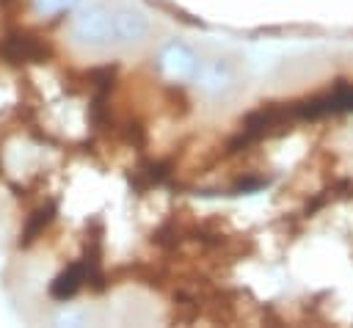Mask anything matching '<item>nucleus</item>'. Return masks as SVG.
<instances>
[{"label": "nucleus", "mask_w": 353, "mask_h": 328, "mask_svg": "<svg viewBox=\"0 0 353 328\" xmlns=\"http://www.w3.org/2000/svg\"><path fill=\"white\" fill-rule=\"evenodd\" d=\"M74 36L88 44H108L116 41L113 36V17L102 8H88L74 19Z\"/></svg>", "instance_id": "nucleus-1"}, {"label": "nucleus", "mask_w": 353, "mask_h": 328, "mask_svg": "<svg viewBox=\"0 0 353 328\" xmlns=\"http://www.w3.org/2000/svg\"><path fill=\"white\" fill-rule=\"evenodd\" d=\"M3 58H8L11 63H28V61H44L47 50L28 33H8L0 44Z\"/></svg>", "instance_id": "nucleus-2"}, {"label": "nucleus", "mask_w": 353, "mask_h": 328, "mask_svg": "<svg viewBox=\"0 0 353 328\" xmlns=\"http://www.w3.org/2000/svg\"><path fill=\"white\" fill-rule=\"evenodd\" d=\"M160 66H163V72H165L168 77H174V80H190V77L196 74V69H199L196 55H193L185 44H176V41L163 50Z\"/></svg>", "instance_id": "nucleus-3"}, {"label": "nucleus", "mask_w": 353, "mask_h": 328, "mask_svg": "<svg viewBox=\"0 0 353 328\" xmlns=\"http://www.w3.org/2000/svg\"><path fill=\"white\" fill-rule=\"evenodd\" d=\"M83 281H85V265H83V259H80V262L69 265L63 273L55 276V281L50 284V295L58 298V300H66V298H72V295L83 287Z\"/></svg>", "instance_id": "nucleus-4"}, {"label": "nucleus", "mask_w": 353, "mask_h": 328, "mask_svg": "<svg viewBox=\"0 0 353 328\" xmlns=\"http://www.w3.org/2000/svg\"><path fill=\"white\" fill-rule=\"evenodd\" d=\"M149 25L141 14L135 11H119L113 14V36L116 41H138L141 36H146Z\"/></svg>", "instance_id": "nucleus-5"}, {"label": "nucleus", "mask_w": 353, "mask_h": 328, "mask_svg": "<svg viewBox=\"0 0 353 328\" xmlns=\"http://www.w3.org/2000/svg\"><path fill=\"white\" fill-rule=\"evenodd\" d=\"M52 215H55V204L50 201V204H44V207H39L33 215H30V221H28V226H25V232H22V245H28V243H33L36 237H39V232L52 221Z\"/></svg>", "instance_id": "nucleus-6"}, {"label": "nucleus", "mask_w": 353, "mask_h": 328, "mask_svg": "<svg viewBox=\"0 0 353 328\" xmlns=\"http://www.w3.org/2000/svg\"><path fill=\"white\" fill-rule=\"evenodd\" d=\"M77 0H36V6L41 8V11H47V14H58V11H66V8H72Z\"/></svg>", "instance_id": "nucleus-7"}]
</instances>
